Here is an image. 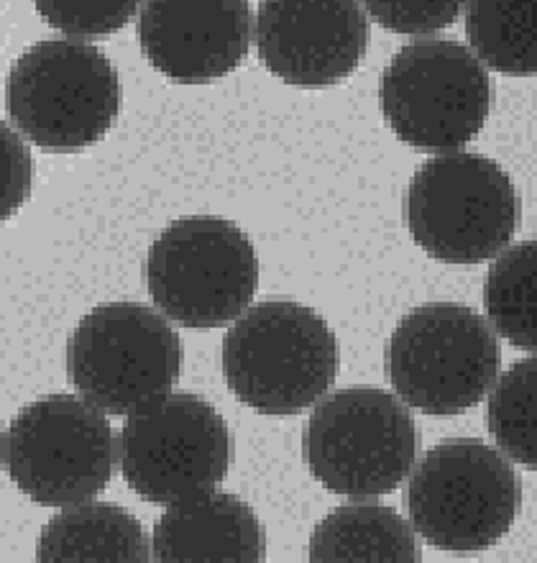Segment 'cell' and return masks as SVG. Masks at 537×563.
Returning <instances> with one entry per match:
<instances>
[{
  "mask_svg": "<svg viewBox=\"0 0 537 563\" xmlns=\"http://www.w3.org/2000/svg\"><path fill=\"white\" fill-rule=\"evenodd\" d=\"M471 52L502 75H537V0H469Z\"/></svg>",
  "mask_w": 537,
  "mask_h": 563,
  "instance_id": "cell-17",
  "label": "cell"
},
{
  "mask_svg": "<svg viewBox=\"0 0 537 563\" xmlns=\"http://www.w3.org/2000/svg\"><path fill=\"white\" fill-rule=\"evenodd\" d=\"M486 318L515 349L537 351V241L504 249L484 282Z\"/></svg>",
  "mask_w": 537,
  "mask_h": 563,
  "instance_id": "cell-18",
  "label": "cell"
},
{
  "mask_svg": "<svg viewBox=\"0 0 537 563\" xmlns=\"http://www.w3.org/2000/svg\"><path fill=\"white\" fill-rule=\"evenodd\" d=\"M486 426L504 456L537 468V356L512 364L489 389Z\"/></svg>",
  "mask_w": 537,
  "mask_h": 563,
  "instance_id": "cell-19",
  "label": "cell"
},
{
  "mask_svg": "<svg viewBox=\"0 0 537 563\" xmlns=\"http://www.w3.org/2000/svg\"><path fill=\"white\" fill-rule=\"evenodd\" d=\"M144 282L169 320L190 331H210L228 325L251 305L259 260L238 225L192 216L175 221L154 241Z\"/></svg>",
  "mask_w": 537,
  "mask_h": 563,
  "instance_id": "cell-9",
  "label": "cell"
},
{
  "mask_svg": "<svg viewBox=\"0 0 537 563\" xmlns=\"http://www.w3.org/2000/svg\"><path fill=\"white\" fill-rule=\"evenodd\" d=\"M142 0H34L52 29L69 36H108L134 19Z\"/></svg>",
  "mask_w": 537,
  "mask_h": 563,
  "instance_id": "cell-20",
  "label": "cell"
},
{
  "mask_svg": "<svg viewBox=\"0 0 537 563\" xmlns=\"http://www.w3.org/2000/svg\"><path fill=\"white\" fill-rule=\"evenodd\" d=\"M338 341L307 305H251L223 339L231 393L261 416H298L321 402L338 377Z\"/></svg>",
  "mask_w": 537,
  "mask_h": 563,
  "instance_id": "cell-1",
  "label": "cell"
},
{
  "mask_svg": "<svg viewBox=\"0 0 537 563\" xmlns=\"http://www.w3.org/2000/svg\"><path fill=\"white\" fill-rule=\"evenodd\" d=\"M502 366L492 323L456 302H430L394 328L387 377L396 397L427 416H458L484 400Z\"/></svg>",
  "mask_w": 537,
  "mask_h": 563,
  "instance_id": "cell-5",
  "label": "cell"
},
{
  "mask_svg": "<svg viewBox=\"0 0 537 563\" xmlns=\"http://www.w3.org/2000/svg\"><path fill=\"white\" fill-rule=\"evenodd\" d=\"M366 13L394 34H435L450 26L469 0H361Z\"/></svg>",
  "mask_w": 537,
  "mask_h": 563,
  "instance_id": "cell-21",
  "label": "cell"
},
{
  "mask_svg": "<svg viewBox=\"0 0 537 563\" xmlns=\"http://www.w3.org/2000/svg\"><path fill=\"white\" fill-rule=\"evenodd\" d=\"M369 49L361 0H261L256 52L264 67L298 88H325L354 75Z\"/></svg>",
  "mask_w": 537,
  "mask_h": 563,
  "instance_id": "cell-12",
  "label": "cell"
},
{
  "mask_svg": "<svg viewBox=\"0 0 537 563\" xmlns=\"http://www.w3.org/2000/svg\"><path fill=\"white\" fill-rule=\"evenodd\" d=\"M381 113L394 136L419 152H456L479 134L492 108L489 73L469 46L443 36L415 38L379 82Z\"/></svg>",
  "mask_w": 537,
  "mask_h": 563,
  "instance_id": "cell-7",
  "label": "cell"
},
{
  "mask_svg": "<svg viewBox=\"0 0 537 563\" xmlns=\"http://www.w3.org/2000/svg\"><path fill=\"white\" fill-rule=\"evenodd\" d=\"M65 364L82 400L105 416H131L177 385L182 341L165 312L142 302H108L75 328Z\"/></svg>",
  "mask_w": 537,
  "mask_h": 563,
  "instance_id": "cell-8",
  "label": "cell"
},
{
  "mask_svg": "<svg viewBox=\"0 0 537 563\" xmlns=\"http://www.w3.org/2000/svg\"><path fill=\"white\" fill-rule=\"evenodd\" d=\"M29 183L31 156L21 139L3 123V221L21 208L23 198H29Z\"/></svg>",
  "mask_w": 537,
  "mask_h": 563,
  "instance_id": "cell-22",
  "label": "cell"
},
{
  "mask_svg": "<svg viewBox=\"0 0 537 563\" xmlns=\"http://www.w3.org/2000/svg\"><path fill=\"white\" fill-rule=\"evenodd\" d=\"M419 428L400 397L377 387H346L317 405L302 451L310 474L336 495H389L415 468Z\"/></svg>",
  "mask_w": 537,
  "mask_h": 563,
  "instance_id": "cell-6",
  "label": "cell"
},
{
  "mask_svg": "<svg viewBox=\"0 0 537 563\" xmlns=\"http://www.w3.org/2000/svg\"><path fill=\"white\" fill-rule=\"evenodd\" d=\"M410 236L433 260L471 267L496 260L519 229V195L500 164L471 152L427 159L407 187Z\"/></svg>",
  "mask_w": 537,
  "mask_h": 563,
  "instance_id": "cell-4",
  "label": "cell"
},
{
  "mask_svg": "<svg viewBox=\"0 0 537 563\" xmlns=\"http://www.w3.org/2000/svg\"><path fill=\"white\" fill-rule=\"evenodd\" d=\"M119 445L105 412L82 397L49 395L23 408L3 433L11 482L42 507H72L113 479Z\"/></svg>",
  "mask_w": 537,
  "mask_h": 563,
  "instance_id": "cell-10",
  "label": "cell"
},
{
  "mask_svg": "<svg viewBox=\"0 0 537 563\" xmlns=\"http://www.w3.org/2000/svg\"><path fill=\"white\" fill-rule=\"evenodd\" d=\"M11 123L46 152L98 144L119 119L121 80L98 46L46 38L13 62L5 85Z\"/></svg>",
  "mask_w": 537,
  "mask_h": 563,
  "instance_id": "cell-3",
  "label": "cell"
},
{
  "mask_svg": "<svg viewBox=\"0 0 537 563\" xmlns=\"http://www.w3.org/2000/svg\"><path fill=\"white\" fill-rule=\"evenodd\" d=\"M119 459L123 479L144 503L175 505L228 476L233 433L208 400L169 393L126 418Z\"/></svg>",
  "mask_w": 537,
  "mask_h": 563,
  "instance_id": "cell-11",
  "label": "cell"
},
{
  "mask_svg": "<svg viewBox=\"0 0 537 563\" xmlns=\"http://www.w3.org/2000/svg\"><path fill=\"white\" fill-rule=\"evenodd\" d=\"M152 559V545L134 515L119 505L80 503L46 522L36 543L44 563H138Z\"/></svg>",
  "mask_w": 537,
  "mask_h": 563,
  "instance_id": "cell-15",
  "label": "cell"
},
{
  "mask_svg": "<svg viewBox=\"0 0 537 563\" xmlns=\"http://www.w3.org/2000/svg\"><path fill=\"white\" fill-rule=\"evenodd\" d=\"M404 499L412 528L433 549L479 553L515 526L523 484L494 445L479 438H448L419 459Z\"/></svg>",
  "mask_w": 537,
  "mask_h": 563,
  "instance_id": "cell-2",
  "label": "cell"
},
{
  "mask_svg": "<svg viewBox=\"0 0 537 563\" xmlns=\"http://www.w3.org/2000/svg\"><path fill=\"white\" fill-rule=\"evenodd\" d=\"M310 561L417 563L423 561V545L402 515L384 505L358 503L338 507L317 522Z\"/></svg>",
  "mask_w": 537,
  "mask_h": 563,
  "instance_id": "cell-16",
  "label": "cell"
},
{
  "mask_svg": "<svg viewBox=\"0 0 537 563\" xmlns=\"http://www.w3.org/2000/svg\"><path fill=\"white\" fill-rule=\"evenodd\" d=\"M248 0H144L138 44L149 65L182 85L231 75L251 49Z\"/></svg>",
  "mask_w": 537,
  "mask_h": 563,
  "instance_id": "cell-13",
  "label": "cell"
},
{
  "mask_svg": "<svg viewBox=\"0 0 537 563\" xmlns=\"http://www.w3.org/2000/svg\"><path fill=\"white\" fill-rule=\"evenodd\" d=\"M152 559L256 563L267 559V533L244 499L210 489L167 505L154 526Z\"/></svg>",
  "mask_w": 537,
  "mask_h": 563,
  "instance_id": "cell-14",
  "label": "cell"
}]
</instances>
